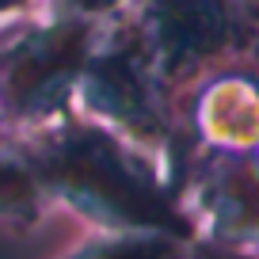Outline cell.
Masks as SVG:
<instances>
[{
	"label": "cell",
	"mask_w": 259,
	"mask_h": 259,
	"mask_svg": "<svg viewBox=\"0 0 259 259\" xmlns=\"http://www.w3.org/2000/svg\"><path fill=\"white\" fill-rule=\"evenodd\" d=\"M50 179L61 183L76 202L92 206L103 218L134 221V225L156 229H183L171 206L164 202L156 187L141 176L134 164L122 160V153L99 134H73L46 164Z\"/></svg>",
	"instance_id": "cell-1"
},
{
	"label": "cell",
	"mask_w": 259,
	"mask_h": 259,
	"mask_svg": "<svg viewBox=\"0 0 259 259\" xmlns=\"http://www.w3.org/2000/svg\"><path fill=\"white\" fill-rule=\"evenodd\" d=\"M92 103H99L107 114L126 118L134 126H153V107H149L145 84L126 57H103L92 69Z\"/></svg>",
	"instance_id": "cell-4"
},
{
	"label": "cell",
	"mask_w": 259,
	"mask_h": 259,
	"mask_svg": "<svg viewBox=\"0 0 259 259\" xmlns=\"http://www.w3.org/2000/svg\"><path fill=\"white\" fill-rule=\"evenodd\" d=\"M73 4H80V8H107V4H114V0H73Z\"/></svg>",
	"instance_id": "cell-7"
},
{
	"label": "cell",
	"mask_w": 259,
	"mask_h": 259,
	"mask_svg": "<svg viewBox=\"0 0 259 259\" xmlns=\"http://www.w3.org/2000/svg\"><path fill=\"white\" fill-rule=\"evenodd\" d=\"M84 57V34L76 27H57L46 34H31L8 57V92L19 107H46L57 99L65 80Z\"/></svg>",
	"instance_id": "cell-2"
},
{
	"label": "cell",
	"mask_w": 259,
	"mask_h": 259,
	"mask_svg": "<svg viewBox=\"0 0 259 259\" xmlns=\"http://www.w3.org/2000/svg\"><path fill=\"white\" fill-rule=\"evenodd\" d=\"M31 198V183L19 168L0 164V206H23Z\"/></svg>",
	"instance_id": "cell-5"
},
{
	"label": "cell",
	"mask_w": 259,
	"mask_h": 259,
	"mask_svg": "<svg viewBox=\"0 0 259 259\" xmlns=\"http://www.w3.org/2000/svg\"><path fill=\"white\" fill-rule=\"evenodd\" d=\"M88 259H176V255H171L168 244H130V248H111Z\"/></svg>",
	"instance_id": "cell-6"
},
{
	"label": "cell",
	"mask_w": 259,
	"mask_h": 259,
	"mask_svg": "<svg viewBox=\"0 0 259 259\" xmlns=\"http://www.w3.org/2000/svg\"><path fill=\"white\" fill-rule=\"evenodd\" d=\"M153 38L168 65H191L225 42L229 16L221 0H153Z\"/></svg>",
	"instance_id": "cell-3"
}]
</instances>
